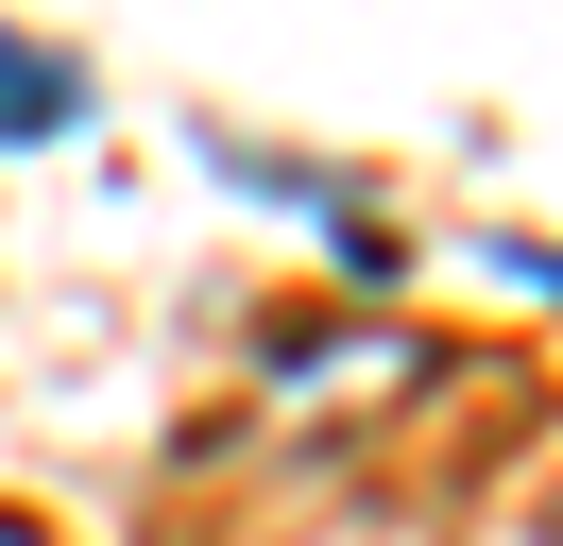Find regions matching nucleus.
Masks as SVG:
<instances>
[{"instance_id":"f03ea898","label":"nucleus","mask_w":563,"mask_h":546,"mask_svg":"<svg viewBox=\"0 0 563 546\" xmlns=\"http://www.w3.org/2000/svg\"><path fill=\"white\" fill-rule=\"evenodd\" d=\"M0 546H52V529H35V512H0Z\"/></svg>"},{"instance_id":"f257e3e1","label":"nucleus","mask_w":563,"mask_h":546,"mask_svg":"<svg viewBox=\"0 0 563 546\" xmlns=\"http://www.w3.org/2000/svg\"><path fill=\"white\" fill-rule=\"evenodd\" d=\"M69 120H86V68L35 52V34H0V154H35V136H69Z\"/></svg>"}]
</instances>
